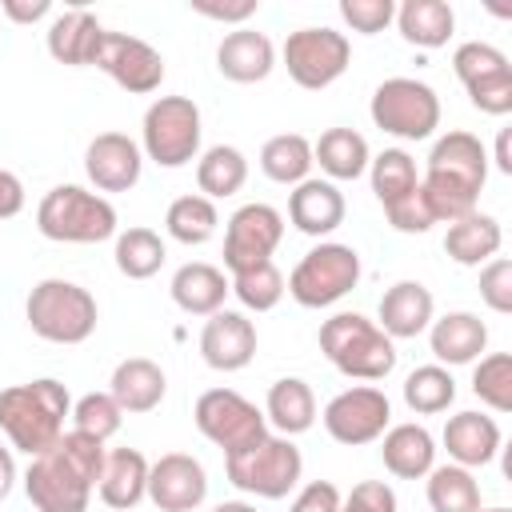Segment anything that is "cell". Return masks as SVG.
<instances>
[{"label": "cell", "instance_id": "cell-1", "mask_svg": "<svg viewBox=\"0 0 512 512\" xmlns=\"http://www.w3.org/2000/svg\"><path fill=\"white\" fill-rule=\"evenodd\" d=\"M104 444L68 428L52 448L32 456L24 472V492L36 512H88L104 468Z\"/></svg>", "mask_w": 512, "mask_h": 512}, {"label": "cell", "instance_id": "cell-2", "mask_svg": "<svg viewBox=\"0 0 512 512\" xmlns=\"http://www.w3.org/2000/svg\"><path fill=\"white\" fill-rule=\"evenodd\" d=\"M488 180V152L480 144V136L472 132H444L432 152H428V168H424V196L432 204L436 224L440 220H460L468 212H476L480 188Z\"/></svg>", "mask_w": 512, "mask_h": 512}, {"label": "cell", "instance_id": "cell-3", "mask_svg": "<svg viewBox=\"0 0 512 512\" xmlns=\"http://www.w3.org/2000/svg\"><path fill=\"white\" fill-rule=\"evenodd\" d=\"M72 412L68 388L52 376L12 384L0 392V432L16 452L40 456L64 436V416Z\"/></svg>", "mask_w": 512, "mask_h": 512}, {"label": "cell", "instance_id": "cell-4", "mask_svg": "<svg viewBox=\"0 0 512 512\" xmlns=\"http://www.w3.org/2000/svg\"><path fill=\"white\" fill-rule=\"evenodd\" d=\"M320 352L348 380H384L396 368V340L360 312H336L320 324Z\"/></svg>", "mask_w": 512, "mask_h": 512}, {"label": "cell", "instance_id": "cell-5", "mask_svg": "<svg viewBox=\"0 0 512 512\" xmlns=\"http://www.w3.org/2000/svg\"><path fill=\"white\" fill-rule=\"evenodd\" d=\"M24 316H28V328L48 344H84L96 332L100 308H96V296L76 280L48 276L28 292Z\"/></svg>", "mask_w": 512, "mask_h": 512}, {"label": "cell", "instance_id": "cell-6", "mask_svg": "<svg viewBox=\"0 0 512 512\" xmlns=\"http://www.w3.org/2000/svg\"><path fill=\"white\" fill-rule=\"evenodd\" d=\"M36 228L56 244H100L116 236V208L80 184H56L36 208Z\"/></svg>", "mask_w": 512, "mask_h": 512}, {"label": "cell", "instance_id": "cell-7", "mask_svg": "<svg viewBox=\"0 0 512 512\" xmlns=\"http://www.w3.org/2000/svg\"><path fill=\"white\" fill-rule=\"evenodd\" d=\"M224 472L228 480L248 492V496H260V500H284L296 484H300V472H304V456L300 448L288 440V436H264L256 440L252 448H240L232 456H224Z\"/></svg>", "mask_w": 512, "mask_h": 512}, {"label": "cell", "instance_id": "cell-8", "mask_svg": "<svg viewBox=\"0 0 512 512\" xmlns=\"http://www.w3.org/2000/svg\"><path fill=\"white\" fill-rule=\"evenodd\" d=\"M372 124L396 140H428L440 128V96L412 76H388L372 92Z\"/></svg>", "mask_w": 512, "mask_h": 512}, {"label": "cell", "instance_id": "cell-9", "mask_svg": "<svg viewBox=\"0 0 512 512\" xmlns=\"http://www.w3.org/2000/svg\"><path fill=\"white\" fill-rule=\"evenodd\" d=\"M356 284H360V252L352 244L324 240V244H316L312 252L300 256L284 292L300 308H328V304L344 300Z\"/></svg>", "mask_w": 512, "mask_h": 512}, {"label": "cell", "instance_id": "cell-10", "mask_svg": "<svg viewBox=\"0 0 512 512\" xmlns=\"http://www.w3.org/2000/svg\"><path fill=\"white\" fill-rule=\"evenodd\" d=\"M200 108L188 96H160L148 104L140 124V152L160 168H184L200 152Z\"/></svg>", "mask_w": 512, "mask_h": 512}, {"label": "cell", "instance_id": "cell-11", "mask_svg": "<svg viewBox=\"0 0 512 512\" xmlns=\"http://www.w3.org/2000/svg\"><path fill=\"white\" fill-rule=\"evenodd\" d=\"M192 420H196V428H200L204 440H212L216 448H224V456H232L240 448H252L256 440L268 436L264 412L248 396H240L232 388H208V392H200L196 396V408H192Z\"/></svg>", "mask_w": 512, "mask_h": 512}, {"label": "cell", "instance_id": "cell-12", "mask_svg": "<svg viewBox=\"0 0 512 512\" xmlns=\"http://www.w3.org/2000/svg\"><path fill=\"white\" fill-rule=\"evenodd\" d=\"M280 56H284L288 76H292L300 88L320 92V88L336 84V80L348 72V64H352V44H348V36L336 32V28H300V32H288Z\"/></svg>", "mask_w": 512, "mask_h": 512}, {"label": "cell", "instance_id": "cell-13", "mask_svg": "<svg viewBox=\"0 0 512 512\" xmlns=\"http://www.w3.org/2000/svg\"><path fill=\"white\" fill-rule=\"evenodd\" d=\"M324 432L336 440V444H372L388 432V420H392V404L388 396L376 388V384H356V388H344L336 392L328 404H324Z\"/></svg>", "mask_w": 512, "mask_h": 512}, {"label": "cell", "instance_id": "cell-14", "mask_svg": "<svg viewBox=\"0 0 512 512\" xmlns=\"http://www.w3.org/2000/svg\"><path fill=\"white\" fill-rule=\"evenodd\" d=\"M284 240V216L272 204H244L228 216L224 228V268L244 272L252 264L272 260V252Z\"/></svg>", "mask_w": 512, "mask_h": 512}, {"label": "cell", "instance_id": "cell-15", "mask_svg": "<svg viewBox=\"0 0 512 512\" xmlns=\"http://www.w3.org/2000/svg\"><path fill=\"white\" fill-rule=\"evenodd\" d=\"M96 68L108 72V76H112L124 92H132V96H148V92H156L160 80H164V56H160L148 40L128 36V32H104Z\"/></svg>", "mask_w": 512, "mask_h": 512}, {"label": "cell", "instance_id": "cell-16", "mask_svg": "<svg viewBox=\"0 0 512 512\" xmlns=\"http://www.w3.org/2000/svg\"><path fill=\"white\" fill-rule=\"evenodd\" d=\"M208 496V472L188 452H168L148 464V500L160 512H196Z\"/></svg>", "mask_w": 512, "mask_h": 512}, {"label": "cell", "instance_id": "cell-17", "mask_svg": "<svg viewBox=\"0 0 512 512\" xmlns=\"http://www.w3.org/2000/svg\"><path fill=\"white\" fill-rule=\"evenodd\" d=\"M144 152L132 136L124 132H100L84 148V172L96 184V192H128L140 184Z\"/></svg>", "mask_w": 512, "mask_h": 512}, {"label": "cell", "instance_id": "cell-18", "mask_svg": "<svg viewBox=\"0 0 512 512\" xmlns=\"http://www.w3.org/2000/svg\"><path fill=\"white\" fill-rule=\"evenodd\" d=\"M200 356L216 372L248 368L252 356H256V324L244 312H232V308L212 312L204 320V332H200Z\"/></svg>", "mask_w": 512, "mask_h": 512}, {"label": "cell", "instance_id": "cell-19", "mask_svg": "<svg viewBox=\"0 0 512 512\" xmlns=\"http://www.w3.org/2000/svg\"><path fill=\"white\" fill-rule=\"evenodd\" d=\"M432 312H436V300L420 280H396L380 296V308H376L380 320L376 324L388 340H416L420 332H428Z\"/></svg>", "mask_w": 512, "mask_h": 512}, {"label": "cell", "instance_id": "cell-20", "mask_svg": "<svg viewBox=\"0 0 512 512\" xmlns=\"http://www.w3.org/2000/svg\"><path fill=\"white\" fill-rule=\"evenodd\" d=\"M104 44V24L88 8H68L48 24V56L68 68H88L96 64Z\"/></svg>", "mask_w": 512, "mask_h": 512}, {"label": "cell", "instance_id": "cell-21", "mask_svg": "<svg viewBox=\"0 0 512 512\" xmlns=\"http://www.w3.org/2000/svg\"><path fill=\"white\" fill-rule=\"evenodd\" d=\"M288 220L304 236H328L344 224V192L332 180H300L288 196Z\"/></svg>", "mask_w": 512, "mask_h": 512}, {"label": "cell", "instance_id": "cell-22", "mask_svg": "<svg viewBox=\"0 0 512 512\" xmlns=\"http://www.w3.org/2000/svg\"><path fill=\"white\" fill-rule=\"evenodd\" d=\"M164 392H168V376H164V368H160L156 360H148V356H128V360H120L116 372H112V380H108V396L120 404L124 416H128V412L140 416V412L160 408Z\"/></svg>", "mask_w": 512, "mask_h": 512}, {"label": "cell", "instance_id": "cell-23", "mask_svg": "<svg viewBox=\"0 0 512 512\" xmlns=\"http://www.w3.org/2000/svg\"><path fill=\"white\" fill-rule=\"evenodd\" d=\"M428 348L440 364H476L488 348V324L476 312H444L428 324Z\"/></svg>", "mask_w": 512, "mask_h": 512}, {"label": "cell", "instance_id": "cell-24", "mask_svg": "<svg viewBox=\"0 0 512 512\" xmlns=\"http://www.w3.org/2000/svg\"><path fill=\"white\" fill-rule=\"evenodd\" d=\"M96 496L108 508H116V512L136 508L148 496V460H144V452L140 448H112V452H104Z\"/></svg>", "mask_w": 512, "mask_h": 512}, {"label": "cell", "instance_id": "cell-25", "mask_svg": "<svg viewBox=\"0 0 512 512\" xmlns=\"http://www.w3.org/2000/svg\"><path fill=\"white\" fill-rule=\"evenodd\" d=\"M272 64H276V48L256 28H236L216 48V68L232 84H256L272 72Z\"/></svg>", "mask_w": 512, "mask_h": 512}, {"label": "cell", "instance_id": "cell-26", "mask_svg": "<svg viewBox=\"0 0 512 512\" xmlns=\"http://www.w3.org/2000/svg\"><path fill=\"white\" fill-rule=\"evenodd\" d=\"M380 460L396 480H420L436 468V440L424 424H392L380 436Z\"/></svg>", "mask_w": 512, "mask_h": 512}, {"label": "cell", "instance_id": "cell-27", "mask_svg": "<svg viewBox=\"0 0 512 512\" xmlns=\"http://www.w3.org/2000/svg\"><path fill=\"white\" fill-rule=\"evenodd\" d=\"M444 448H448L452 464L480 468L500 452V424L484 412H456L444 424Z\"/></svg>", "mask_w": 512, "mask_h": 512}, {"label": "cell", "instance_id": "cell-28", "mask_svg": "<svg viewBox=\"0 0 512 512\" xmlns=\"http://www.w3.org/2000/svg\"><path fill=\"white\" fill-rule=\"evenodd\" d=\"M500 244H504L500 220L488 216V212H480V208L468 212V216H460V220H452L448 232H444V252H448L460 268H480V264H488V260L500 252Z\"/></svg>", "mask_w": 512, "mask_h": 512}, {"label": "cell", "instance_id": "cell-29", "mask_svg": "<svg viewBox=\"0 0 512 512\" xmlns=\"http://www.w3.org/2000/svg\"><path fill=\"white\" fill-rule=\"evenodd\" d=\"M168 292H172V300H176L180 312H188V316H212V312L224 308V296L232 288H228V276L216 264L192 260V264H180L176 268Z\"/></svg>", "mask_w": 512, "mask_h": 512}, {"label": "cell", "instance_id": "cell-30", "mask_svg": "<svg viewBox=\"0 0 512 512\" xmlns=\"http://www.w3.org/2000/svg\"><path fill=\"white\" fill-rule=\"evenodd\" d=\"M264 420L280 432V436H300L316 424V396L308 388V380L300 376H280L272 388H268V400H264Z\"/></svg>", "mask_w": 512, "mask_h": 512}, {"label": "cell", "instance_id": "cell-31", "mask_svg": "<svg viewBox=\"0 0 512 512\" xmlns=\"http://www.w3.org/2000/svg\"><path fill=\"white\" fill-rule=\"evenodd\" d=\"M368 160H372L368 140L356 128H328L312 144V164H320L328 180H356L368 172Z\"/></svg>", "mask_w": 512, "mask_h": 512}, {"label": "cell", "instance_id": "cell-32", "mask_svg": "<svg viewBox=\"0 0 512 512\" xmlns=\"http://www.w3.org/2000/svg\"><path fill=\"white\" fill-rule=\"evenodd\" d=\"M396 28L416 48H444L456 28V12L448 0H404L396 8Z\"/></svg>", "mask_w": 512, "mask_h": 512}, {"label": "cell", "instance_id": "cell-33", "mask_svg": "<svg viewBox=\"0 0 512 512\" xmlns=\"http://www.w3.org/2000/svg\"><path fill=\"white\" fill-rule=\"evenodd\" d=\"M248 180V160L236 144H212L200 160H196V184H200V196L208 200H224V196H236Z\"/></svg>", "mask_w": 512, "mask_h": 512}, {"label": "cell", "instance_id": "cell-34", "mask_svg": "<svg viewBox=\"0 0 512 512\" xmlns=\"http://www.w3.org/2000/svg\"><path fill=\"white\" fill-rule=\"evenodd\" d=\"M260 172L276 184H300L312 172V140L300 132H280L272 140H264L260 148Z\"/></svg>", "mask_w": 512, "mask_h": 512}, {"label": "cell", "instance_id": "cell-35", "mask_svg": "<svg viewBox=\"0 0 512 512\" xmlns=\"http://www.w3.org/2000/svg\"><path fill=\"white\" fill-rule=\"evenodd\" d=\"M164 228H168V236H172L176 244H188V248H192V244H208V240L216 236L220 216H216V204H212L208 196L192 192V196H176V200L168 204Z\"/></svg>", "mask_w": 512, "mask_h": 512}, {"label": "cell", "instance_id": "cell-36", "mask_svg": "<svg viewBox=\"0 0 512 512\" xmlns=\"http://www.w3.org/2000/svg\"><path fill=\"white\" fill-rule=\"evenodd\" d=\"M428 508L432 512H480V484L472 468L440 464L428 472Z\"/></svg>", "mask_w": 512, "mask_h": 512}, {"label": "cell", "instance_id": "cell-37", "mask_svg": "<svg viewBox=\"0 0 512 512\" xmlns=\"http://www.w3.org/2000/svg\"><path fill=\"white\" fill-rule=\"evenodd\" d=\"M112 256H116L120 276H128V280H148V276L160 272L168 248H164L160 232L136 224V228H128V232H116V252H112Z\"/></svg>", "mask_w": 512, "mask_h": 512}, {"label": "cell", "instance_id": "cell-38", "mask_svg": "<svg viewBox=\"0 0 512 512\" xmlns=\"http://www.w3.org/2000/svg\"><path fill=\"white\" fill-rule=\"evenodd\" d=\"M456 400V380L444 364H420L404 380V404L416 416H436Z\"/></svg>", "mask_w": 512, "mask_h": 512}, {"label": "cell", "instance_id": "cell-39", "mask_svg": "<svg viewBox=\"0 0 512 512\" xmlns=\"http://www.w3.org/2000/svg\"><path fill=\"white\" fill-rule=\"evenodd\" d=\"M368 172H372V192H376V200H380L384 208L396 204V200H404V196L420 184L416 160H412L404 148H384L380 156L368 160Z\"/></svg>", "mask_w": 512, "mask_h": 512}, {"label": "cell", "instance_id": "cell-40", "mask_svg": "<svg viewBox=\"0 0 512 512\" xmlns=\"http://www.w3.org/2000/svg\"><path fill=\"white\" fill-rule=\"evenodd\" d=\"M228 288L236 292V300L248 312H272L280 304V296H284V276H280V268L272 260H264V264H252L244 272H232Z\"/></svg>", "mask_w": 512, "mask_h": 512}, {"label": "cell", "instance_id": "cell-41", "mask_svg": "<svg viewBox=\"0 0 512 512\" xmlns=\"http://www.w3.org/2000/svg\"><path fill=\"white\" fill-rule=\"evenodd\" d=\"M472 392L492 412H508L512 408V356L508 352L480 356L476 368H472Z\"/></svg>", "mask_w": 512, "mask_h": 512}, {"label": "cell", "instance_id": "cell-42", "mask_svg": "<svg viewBox=\"0 0 512 512\" xmlns=\"http://www.w3.org/2000/svg\"><path fill=\"white\" fill-rule=\"evenodd\" d=\"M120 424H124V412L108 392H88V396H80L72 404V428L92 436V440H100V444L112 440L120 432Z\"/></svg>", "mask_w": 512, "mask_h": 512}, {"label": "cell", "instance_id": "cell-43", "mask_svg": "<svg viewBox=\"0 0 512 512\" xmlns=\"http://www.w3.org/2000/svg\"><path fill=\"white\" fill-rule=\"evenodd\" d=\"M504 68H512L508 56H504L496 44H484V40H468V44H460V48L452 52V72H456V80H460L464 88L476 84V80H484V76H496V72H504Z\"/></svg>", "mask_w": 512, "mask_h": 512}, {"label": "cell", "instance_id": "cell-44", "mask_svg": "<svg viewBox=\"0 0 512 512\" xmlns=\"http://www.w3.org/2000/svg\"><path fill=\"white\" fill-rule=\"evenodd\" d=\"M340 20L360 36H376L396 20V4L392 0H340Z\"/></svg>", "mask_w": 512, "mask_h": 512}, {"label": "cell", "instance_id": "cell-45", "mask_svg": "<svg viewBox=\"0 0 512 512\" xmlns=\"http://www.w3.org/2000/svg\"><path fill=\"white\" fill-rule=\"evenodd\" d=\"M384 216H388V224L396 228V232H408V236H416V232H428L432 224H436V216H432V204H428V196H424V188L416 184L404 200H396V204H388L384 208Z\"/></svg>", "mask_w": 512, "mask_h": 512}, {"label": "cell", "instance_id": "cell-46", "mask_svg": "<svg viewBox=\"0 0 512 512\" xmlns=\"http://www.w3.org/2000/svg\"><path fill=\"white\" fill-rule=\"evenodd\" d=\"M464 92H468L472 108H480L488 116H508L512 112V68H504L496 76H484V80L468 84Z\"/></svg>", "mask_w": 512, "mask_h": 512}, {"label": "cell", "instance_id": "cell-47", "mask_svg": "<svg viewBox=\"0 0 512 512\" xmlns=\"http://www.w3.org/2000/svg\"><path fill=\"white\" fill-rule=\"evenodd\" d=\"M480 300H484L492 312H500V316L512 312V260L492 256V260L480 268Z\"/></svg>", "mask_w": 512, "mask_h": 512}, {"label": "cell", "instance_id": "cell-48", "mask_svg": "<svg viewBox=\"0 0 512 512\" xmlns=\"http://www.w3.org/2000/svg\"><path fill=\"white\" fill-rule=\"evenodd\" d=\"M396 492L384 484V480H364L356 484L344 500H340V512H396Z\"/></svg>", "mask_w": 512, "mask_h": 512}, {"label": "cell", "instance_id": "cell-49", "mask_svg": "<svg viewBox=\"0 0 512 512\" xmlns=\"http://www.w3.org/2000/svg\"><path fill=\"white\" fill-rule=\"evenodd\" d=\"M340 488L332 484V480H308L300 492H296V500H292V508L288 512H340Z\"/></svg>", "mask_w": 512, "mask_h": 512}, {"label": "cell", "instance_id": "cell-50", "mask_svg": "<svg viewBox=\"0 0 512 512\" xmlns=\"http://www.w3.org/2000/svg\"><path fill=\"white\" fill-rule=\"evenodd\" d=\"M256 8H260V0H236V4H220V0H192V12H200V16H208V20H220V24H236V28H244V20L248 16H256Z\"/></svg>", "mask_w": 512, "mask_h": 512}, {"label": "cell", "instance_id": "cell-51", "mask_svg": "<svg viewBox=\"0 0 512 512\" xmlns=\"http://www.w3.org/2000/svg\"><path fill=\"white\" fill-rule=\"evenodd\" d=\"M0 12L12 24H36L52 12V0H0Z\"/></svg>", "mask_w": 512, "mask_h": 512}, {"label": "cell", "instance_id": "cell-52", "mask_svg": "<svg viewBox=\"0 0 512 512\" xmlns=\"http://www.w3.org/2000/svg\"><path fill=\"white\" fill-rule=\"evenodd\" d=\"M20 208H24V184L8 168H0V220L20 216Z\"/></svg>", "mask_w": 512, "mask_h": 512}, {"label": "cell", "instance_id": "cell-53", "mask_svg": "<svg viewBox=\"0 0 512 512\" xmlns=\"http://www.w3.org/2000/svg\"><path fill=\"white\" fill-rule=\"evenodd\" d=\"M12 484H16V460H12V448L0 444V500L12 492Z\"/></svg>", "mask_w": 512, "mask_h": 512}, {"label": "cell", "instance_id": "cell-54", "mask_svg": "<svg viewBox=\"0 0 512 512\" xmlns=\"http://www.w3.org/2000/svg\"><path fill=\"white\" fill-rule=\"evenodd\" d=\"M508 140H512V132L500 128V136H496V168H500L504 176H512V152H508Z\"/></svg>", "mask_w": 512, "mask_h": 512}, {"label": "cell", "instance_id": "cell-55", "mask_svg": "<svg viewBox=\"0 0 512 512\" xmlns=\"http://www.w3.org/2000/svg\"><path fill=\"white\" fill-rule=\"evenodd\" d=\"M212 512H256V504H248V500H224Z\"/></svg>", "mask_w": 512, "mask_h": 512}, {"label": "cell", "instance_id": "cell-56", "mask_svg": "<svg viewBox=\"0 0 512 512\" xmlns=\"http://www.w3.org/2000/svg\"><path fill=\"white\" fill-rule=\"evenodd\" d=\"M480 512H508V508H480Z\"/></svg>", "mask_w": 512, "mask_h": 512}]
</instances>
